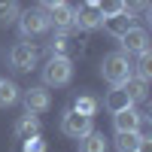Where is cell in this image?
Listing matches in <instances>:
<instances>
[{
  "label": "cell",
  "instance_id": "1",
  "mask_svg": "<svg viewBox=\"0 0 152 152\" xmlns=\"http://www.w3.org/2000/svg\"><path fill=\"white\" fill-rule=\"evenodd\" d=\"M73 79V61L70 55H49V61L43 64V82L52 88H64Z\"/></svg>",
  "mask_w": 152,
  "mask_h": 152
},
{
  "label": "cell",
  "instance_id": "2",
  "mask_svg": "<svg viewBox=\"0 0 152 152\" xmlns=\"http://www.w3.org/2000/svg\"><path fill=\"white\" fill-rule=\"evenodd\" d=\"M100 73H104V79H107L110 85H122V82L134 73V64H131V58L125 55V52H110V55H104Z\"/></svg>",
  "mask_w": 152,
  "mask_h": 152
},
{
  "label": "cell",
  "instance_id": "3",
  "mask_svg": "<svg viewBox=\"0 0 152 152\" xmlns=\"http://www.w3.org/2000/svg\"><path fill=\"white\" fill-rule=\"evenodd\" d=\"M18 34H21V40H37V37H43L49 31V15H46V9H21L18 12Z\"/></svg>",
  "mask_w": 152,
  "mask_h": 152
},
{
  "label": "cell",
  "instance_id": "4",
  "mask_svg": "<svg viewBox=\"0 0 152 152\" xmlns=\"http://www.w3.org/2000/svg\"><path fill=\"white\" fill-rule=\"evenodd\" d=\"M37 46L34 43H28V40H21V43H15L6 52V61H9V67L15 70V73H31L34 67H37Z\"/></svg>",
  "mask_w": 152,
  "mask_h": 152
},
{
  "label": "cell",
  "instance_id": "5",
  "mask_svg": "<svg viewBox=\"0 0 152 152\" xmlns=\"http://www.w3.org/2000/svg\"><path fill=\"white\" fill-rule=\"evenodd\" d=\"M91 116H85V113H76L73 107L61 116V131H64L70 140H79V137H85L88 131H91Z\"/></svg>",
  "mask_w": 152,
  "mask_h": 152
},
{
  "label": "cell",
  "instance_id": "6",
  "mask_svg": "<svg viewBox=\"0 0 152 152\" xmlns=\"http://www.w3.org/2000/svg\"><path fill=\"white\" fill-rule=\"evenodd\" d=\"M119 43H122L125 55H137V52H143V49H149V31L140 28V24H131V28L119 37Z\"/></svg>",
  "mask_w": 152,
  "mask_h": 152
},
{
  "label": "cell",
  "instance_id": "7",
  "mask_svg": "<svg viewBox=\"0 0 152 152\" xmlns=\"http://www.w3.org/2000/svg\"><path fill=\"white\" fill-rule=\"evenodd\" d=\"M73 6H67L64 0L61 3H55V6H49L46 9V15H49V28H55L58 34H70V31H76L73 28Z\"/></svg>",
  "mask_w": 152,
  "mask_h": 152
},
{
  "label": "cell",
  "instance_id": "8",
  "mask_svg": "<svg viewBox=\"0 0 152 152\" xmlns=\"http://www.w3.org/2000/svg\"><path fill=\"white\" fill-rule=\"evenodd\" d=\"M21 100H24V110L34 113V116H43V113H49V107H52V94L46 91V85L21 91Z\"/></svg>",
  "mask_w": 152,
  "mask_h": 152
},
{
  "label": "cell",
  "instance_id": "9",
  "mask_svg": "<svg viewBox=\"0 0 152 152\" xmlns=\"http://www.w3.org/2000/svg\"><path fill=\"white\" fill-rule=\"evenodd\" d=\"M100 9L94 6V3H85L82 9H76L73 12V28L76 31H97L100 28Z\"/></svg>",
  "mask_w": 152,
  "mask_h": 152
},
{
  "label": "cell",
  "instance_id": "10",
  "mask_svg": "<svg viewBox=\"0 0 152 152\" xmlns=\"http://www.w3.org/2000/svg\"><path fill=\"white\" fill-rule=\"evenodd\" d=\"M131 24H134L131 12H116V15H107V18H100V28H104L110 37H116V40H119V37H122L125 31L131 28Z\"/></svg>",
  "mask_w": 152,
  "mask_h": 152
},
{
  "label": "cell",
  "instance_id": "11",
  "mask_svg": "<svg viewBox=\"0 0 152 152\" xmlns=\"http://www.w3.org/2000/svg\"><path fill=\"white\" fill-rule=\"evenodd\" d=\"M122 88L128 91V97L134 100V104H143V100L149 97V79H143V76H137V73H131L128 79L122 82Z\"/></svg>",
  "mask_w": 152,
  "mask_h": 152
},
{
  "label": "cell",
  "instance_id": "12",
  "mask_svg": "<svg viewBox=\"0 0 152 152\" xmlns=\"http://www.w3.org/2000/svg\"><path fill=\"white\" fill-rule=\"evenodd\" d=\"M140 119L143 116L134 107H125L119 113H113V128H116V131H137V128H140Z\"/></svg>",
  "mask_w": 152,
  "mask_h": 152
},
{
  "label": "cell",
  "instance_id": "13",
  "mask_svg": "<svg viewBox=\"0 0 152 152\" xmlns=\"http://www.w3.org/2000/svg\"><path fill=\"white\" fill-rule=\"evenodd\" d=\"M40 116H34V113H24V116L15 122V128H12V134H15V140H28V137H37L40 134Z\"/></svg>",
  "mask_w": 152,
  "mask_h": 152
},
{
  "label": "cell",
  "instance_id": "14",
  "mask_svg": "<svg viewBox=\"0 0 152 152\" xmlns=\"http://www.w3.org/2000/svg\"><path fill=\"white\" fill-rule=\"evenodd\" d=\"M104 107H107L110 113H119V110H125V107H134V100L128 97V91H125L122 85H113V91L104 97Z\"/></svg>",
  "mask_w": 152,
  "mask_h": 152
},
{
  "label": "cell",
  "instance_id": "15",
  "mask_svg": "<svg viewBox=\"0 0 152 152\" xmlns=\"http://www.w3.org/2000/svg\"><path fill=\"white\" fill-rule=\"evenodd\" d=\"M110 143H107V137L100 134V131H88L85 137H79V152H107Z\"/></svg>",
  "mask_w": 152,
  "mask_h": 152
},
{
  "label": "cell",
  "instance_id": "16",
  "mask_svg": "<svg viewBox=\"0 0 152 152\" xmlns=\"http://www.w3.org/2000/svg\"><path fill=\"white\" fill-rule=\"evenodd\" d=\"M143 134L140 131H116V149L119 152H137Z\"/></svg>",
  "mask_w": 152,
  "mask_h": 152
},
{
  "label": "cell",
  "instance_id": "17",
  "mask_svg": "<svg viewBox=\"0 0 152 152\" xmlns=\"http://www.w3.org/2000/svg\"><path fill=\"white\" fill-rule=\"evenodd\" d=\"M21 12V3L18 0H0V28H6V24H12L18 18Z\"/></svg>",
  "mask_w": 152,
  "mask_h": 152
},
{
  "label": "cell",
  "instance_id": "18",
  "mask_svg": "<svg viewBox=\"0 0 152 152\" xmlns=\"http://www.w3.org/2000/svg\"><path fill=\"white\" fill-rule=\"evenodd\" d=\"M21 97V88L15 85V82H0V107H12L15 100Z\"/></svg>",
  "mask_w": 152,
  "mask_h": 152
},
{
  "label": "cell",
  "instance_id": "19",
  "mask_svg": "<svg viewBox=\"0 0 152 152\" xmlns=\"http://www.w3.org/2000/svg\"><path fill=\"white\" fill-rule=\"evenodd\" d=\"M70 52V40H67V34H58L49 40V55H67Z\"/></svg>",
  "mask_w": 152,
  "mask_h": 152
},
{
  "label": "cell",
  "instance_id": "20",
  "mask_svg": "<svg viewBox=\"0 0 152 152\" xmlns=\"http://www.w3.org/2000/svg\"><path fill=\"white\" fill-rule=\"evenodd\" d=\"M73 110H76V113H85V116H94V113H97V100L88 97V94H79V97H76V104H73Z\"/></svg>",
  "mask_w": 152,
  "mask_h": 152
},
{
  "label": "cell",
  "instance_id": "21",
  "mask_svg": "<svg viewBox=\"0 0 152 152\" xmlns=\"http://www.w3.org/2000/svg\"><path fill=\"white\" fill-rule=\"evenodd\" d=\"M97 9H100V15H116V12H128L125 9V3L122 0H97Z\"/></svg>",
  "mask_w": 152,
  "mask_h": 152
},
{
  "label": "cell",
  "instance_id": "22",
  "mask_svg": "<svg viewBox=\"0 0 152 152\" xmlns=\"http://www.w3.org/2000/svg\"><path fill=\"white\" fill-rule=\"evenodd\" d=\"M137 55H140V61H137V76L149 79V73H152V52L143 49V52H137Z\"/></svg>",
  "mask_w": 152,
  "mask_h": 152
},
{
  "label": "cell",
  "instance_id": "23",
  "mask_svg": "<svg viewBox=\"0 0 152 152\" xmlns=\"http://www.w3.org/2000/svg\"><path fill=\"white\" fill-rule=\"evenodd\" d=\"M24 152H46V143L40 140V134H37V137H28V140H24Z\"/></svg>",
  "mask_w": 152,
  "mask_h": 152
},
{
  "label": "cell",
  "instance_id": "24",
  "mask_svg": "<svg viewBox=\"0 0 152 152\" xmlns=\"http://www.w3.org/2000/svg\"><path fill=\"white\" fill-rule=\"evenodd\" d=\"M128 12H146L149 9V0H122Z\"/></svg>",
  "mask_w": 152,
  "mask_h": 152
},
{
  "label": "cell",
  "instance_id": "25",
  "mask_svg": "<svg viewBox=\"0 0 152 152\" xmlns=\"http://www.w3.org/2000/svg\"><path fill=\"white\" fill-rule=\"evenodd\" d=\"M37 3H40L43 9H49V6H55V3H61V0H37Z\"/></svg>",
  "mask_w": 152,
  "mask_h": 152
},
{
  "label": "cell",
  "instance_id": "26",
  "mask_svg": "<svg viewBox=\"0 0 152 152\" xmlns=\"http://www.w3.org/2000/svg\"><path fill=\"white\" fill-rule=\"evenodd\" d=\"M85 3H94V6H97V0H85Z\"/></svg>",
  "mask_w": 152,
  "mask_h": 152
},
{
  "label": "cell",
  "instance_id": "27",
  "mask_svg": "<svg viewBox=\"0 0 152 152\" xmlns=\"http://www.w3.org/2000/svg\"><path fill=\"white\" fill-rule=\"evenodd\" d=\"M0 82H3V76H0Z\"/></svg>",
  "mask_w": 152,
  "mask_h": 152
}]
</instances>
